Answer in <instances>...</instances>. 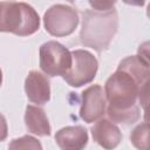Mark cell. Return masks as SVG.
Here are the masks:
<instances>
[{
  "instance_id": "obj_1",
  "label": "cell",
  "mask_w": 150,
  "mask_h": 150,
  "mask_svg": "<svg viewBox=\"0 0 150 150\" xmlns=\"http://www.w3.org/2000/svg\"><path fill=\"white\" fill-rule=\"evenodd\" d=\"M149 84L148 54L129 56L122 60L117 70L107 80L104 96L107 114L112 123L132 124L139 118L137 98L146 97Z\"/></svg>"
},
{
  "instance_id": "obj_2",
  "label": "cell",
  "mask_w": 150,
  "mask_h": 150,
  "mask_svg": "<svg viewBox=\"0 0 150 150\" xmlns=\"http://www.w3.org/2000/svg\"><path fill=\"white\" fill-rule=\"evenodd\" d=\"M118 28V16L115 8L109 11L87 9L82 13L80 42L97 53L105 50Z\"/></svg>"
},
{
  "instance_id": "obj_3",
  "label": "cell",
  "mask_w": 150,
  "mask_h": 150,
  "mask_svg": "<svg viewBox=\"0 0 150 150\" xmlns=\"http://www.w3.org/2000/svg\"><path fill=\"white\" fill-rule=\"evenodd\" d=\"M40 27V18L35 9L26 2H0V32L19 36L34 34Z\"/></svg>"
},
{
  "instance_id": "obj_4",
  "label": "cell",
  "mask_w": 150,
  "mask_h": 150,
  "mask_svg": "<svg viewBox=\"0 0 150 150\" xmlns=\"http://www.w3.org/2000/svg\"><path fill=\"white\" fill-rule=\"evenodd\" d=\"M71 66L63 75L64 81L71 87H81L91 82L97 73L98 62L96 57L84 49H76L70 53Z\"/></svg>"
},
{
  "instance_id": "obj_5",
  "label": "cell",
  "mask_w": 150,
  "mask_h": 150,
  "mask_svg": "<svg viewBox=\"0 0 150 150\" xmlns=\"http://www.w3.org/2000/svg\"><path fill=\"white\" fill-rule=\"evenodd\" d=\"M46 30L53 36L70 35L79 25L77 12L68 6L57 4L47 9L43 15Z\"/></svg>"
},
{
  "instance_id": "obj_6",
  "label": "cell",
  "mask_w": 150,
  "mask_h": 150,
  "mask_svg": "<svg viewBox=\"0 0 150 150\" xmlns=\"http://www.w3.org/2000/svg\"><path fill=\"white\" fill-rule=\"evenodd\" d=\"M71 66L70 52L56 41H48L40 47V67L49 76H63Z\"/></svg>"
},
{
  "instance_id": "obj_7",
  "label": "cell",
  "mask_w": 150,
  "mask_h": 150,
  "mask_svg": "<svg viewBox=\"0 0 150 150\" xmlns=\"http://www.w3.org/2000/svg\"><path fill=\"white\" fill-rule=\"evenodd\" d=\"M105 105L107 101L103 88L98 84H93L81 95L80 117L87 123L95 122L104 115Z\"/></svg>"
},
{
  "instance_id": "obj_8",
  "label": "cell",
  "mask_w": 150,
  "mask_h": 150,
  "mask_svg": "<svg viewBox=\"0 0 150 150\" xmlns=\"http://www.w3.org/2000/svg\"><path fill=\"white\" fill-rule=\"evenodd\" d=\"M25 90L28 100L36 104H45L50 98L49 80L41 73L32 70L25 81Z\"/></svg>"
},
{
  "instance_id": "obj_9",
  "label": "cell",
  "mask_w": 150,
  "mask_h": 150,
  "mask_svg": "<svg viewBox=\"0 0 150 150\" xmlns=\"http://www.w3.org/2000/svg\"><path fill=\"white\" fill-rule=\"evenodd\" d=\"M94 141L105 150L115 149L122 141V134L117 125L107 118L98 120L91 128Z\"/></svg>"
},
{
  "instance_id": "obj_10",
  "label": "cell",
  "mask_w": 150,
  "mask_h": 150,
  "mask_svg": "<svg viewBox=\"0 0 150 150\" xmlns=\"http://www.w3.org/2000/svg\"><path fill=\"white\" fill-rule=\"evenodd\" d=\"M55 141L61 150H83L88 143V132L82 125L64 127L56 132Z\"/></svg>"
},
{
  "instance_id": "obj_11",
  "label": "cell",
  "mask_w": 150,
  "mask_h": 150,
  "mask_svg": "<svg viewBox=\"0 0 150 150\" xmlns=\"http://www.w3.org/2000/svg\"><path fill=\"white\" fill-rule=\"evenodd\" d=\"M25 123L29 132L38 136H49L50 125L43 109L35 105H27Z\"/></svg>"
},
{
  "instance_id": "obj_12",
  "label": "cell",
  "mask_w": 150,
  "mask_h": 150,
  "mask_svg": "<svg viewBox=\"0 0 150 150\" xmlns=\"http://www.w3.org/2000/svg\"><path fill=\"white\" fill-rule=\"evenodd\" d=\"M130 141L136 149L149 150V124L148 122L141 123L132 130L130 135Z\"/></svg>"
},
{
  "instance_id": "obj_13",
  "label": "cell",
  "mask_w": 150,
  "mask_h": 150,
  "mask_svg": "<svg viewBox=\"0 0 150 150\" xmlns=\"http://www.w3.org/2000/svg\"><path fill=\"white\" fill-rule=\"evenodd\" d=\"M8 150H42L41 143L32 136H22L9 143Z\"/></svg>"
},
{
  "instance_id": "obj_14",
  "label": "cell",
  "mask_w": 150,
  "mask_h": 150,
  "mask_svg": "<svg viewBox=\"0 0 150 150\" xmlns=\"http://www.w3.org/2000/svg\"><path fill=\"white\" fill-rule=\"evenodd\" d=\"M89 5L95 11H109L112 9L115 6V2L112 1H89Z\"/></svg>"
},
{
  "instance_id": "obj_15",
  "label": "cell",
  "mask_w": 150,
  "mask_h": 150,
  "mask_svg": "<svg viewBox=\"0 0 150 150\" xmlns=\"http://www.w3.org/2000/svg\"><path fill=\"white\" fill-rule=\"evenodd\" d=\"M7 137V123L2 114H0V142L5 141Z\"/></svg>"
},
{
  "instance_id": "obj_16",
  "label": "cell",
  "mask_w": 150,
  "mask_h": 150,
  "mask_svg": "<svg viewBox=\"0 0 150 150\" xmlns=\"http://www.w3.org/2000/svg\"><path fill=\"white\" fill-rule=\"evenodd\" d=\"M1 82H2V73H1V69H0V86H1Z\"/></svg>"
}]
</instances>
